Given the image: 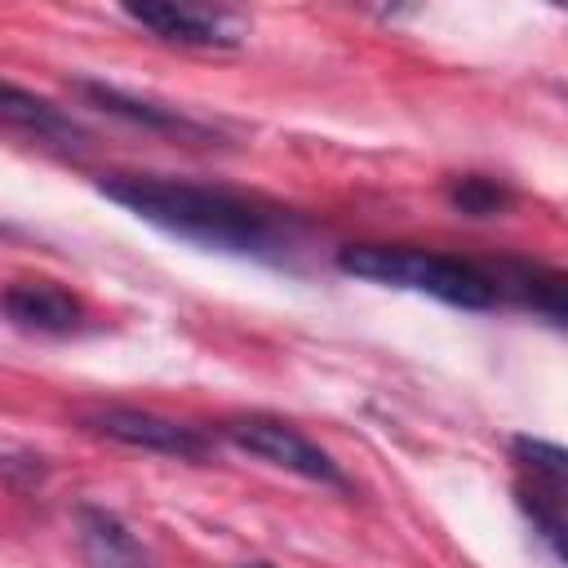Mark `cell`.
Masks as SVG:
<instances>
[{
	"label": "cell",
	"mask_w": 568,
	"mask_h": 568,
	"mask_svg": "<svg viewBox=\"0 0 568 568\" xmlns=\"http://www.w3.org/2000/svg\"><path fill=\"white\" fill-rule=\"evenodd\" d=\"M98 191L111 204L129 209L138 222L213 253L288 266L306 244V226L297 213L226 186L169 173H102Z\"/></svg>",
	"instance_id": "6da1fadb"
},
{
	"label": "cell",
	"mask_w": 568,
	"mask_h": 568,
	"mask_svg": "<svg viewBox=\"0 0 568 568\" xmlns=\"http://www.w3.org/2000/svg\"><path fill=\"white\" fill-rule=\"evenodd\" d=\"M333 262L342 275L386 284V288L426 293L444 306H462V311L497 306V288H493L484 262H470V257H448V253H430L417 244H346V248H337Z\"/></svg>",
	"instance_id": "7a4b0ae2"
},
{
	"label": "cell",
	"mask_w": 568,
	"mask_h": 568,
	"mask_svg": "<svg viewBox=\"0 0 568 568\" xmlns=\"http://www.w3.org/2000/svg\"><path fill=\"white\" fill-rule=\"evenodd\" d=\"M222 439L235 444L240 453L257 457V462H271L297 479H311L320 488H337V493H351V479L346 470L333 462V453H324L306 430H297L293 422L275 417V413H244V417H231L222 422Z\"/></svg>",
	"instance_id": "3957f363"
},
{
	"label": "cell",
	"mask_w": 568,
	"mask_h": 568,
	"mask_svg": "<svg viewBox=\"0 0 568 568\" xmlns=\"http://www.w3.org/2000/svg\"><path fill=\"white\" fill-rule=\"evenodd\" d=\"M84 430L142 448V453H164V457H182V462H200L209 453V435L195 426H182L173 417L160 413H142V408H98L80 417Z\"/></svg>",
	"instance_id": "277c9868"
},
{
	"label": "cell",
	"mask_w": 568,
	"mask_h": 568,
	"mask_svg": "<svg viewBox=\"0 0 568 568\" xmlns=\"http://www.w3.org/2000/svg\"><path fill=\"white\" fill-rule=\"evenodd\" d=\"M133 27L151 31L155 40L186 44V49H235L240 22L226 9H195V4H124L120 9Z\"/></svg>",
	"instance_id": "5b68a950"
},
{
	"label": "cell",
	"mask_w": 568,
	"mask_h": 568,
	"mask_svg": "<svg viewBox=\"0 0 568 568\" xmlns=\"http://www.w3.org/2000/svg\"><path fill=\"white\" fill-rule=\"evenodd\" d=\"M0 311L18 328L44 333V337H67L84 328V302L58 280H13L0 293Z\"/></svg>",
	"instance_id": "8992f818"
},
{
	"label": "cell",
	"mask_w": 568,
	"mask_h": 568,
	"mask_svg": "<svg viewBox=\"0 0 568 568\" xmlns=\"http://www.w3.org/2000/svg\"><path fill=\"white\" fill-rule=\"evenodd\" d=\"M75 89H80L93 106H102L106 115H120V120L142 124V129H151V133H173V138H186V142H209V138H213V129H209L204 120H195V115H186V111H178V106H169V102L138 98V93H124V89L98 84V80H80Z\"/></svg>",
	"instance_id": "52a82bcc"
},
{
	"label": "cell",
	"mask_w": 568,
	"mask_h": 568,
	"mask_svg": "<svg viewBox=\"0 0 568 568\" xmlns=\"http://www.w3.org/2000/svg\"><path fill=\"white\" fill-rule=\"evenodd\" d=\"M75 541L89 568H151L142 541L106 506H75Z\"/></svg>",
	"instance_id": "ba28073f"
},
{
	"label": "cell",
	"mask_w": 568,
	"mask_h": 568,
	"mask_svg": "<svg viewBox=\"0 0 568 568\" xmlns=\"http://www.w3.org/2000/svg\"><path fill=\"white\" fill-rule=\"evenodd\" d=\"M493 288H497V302L501 297H515L519 306L546 315L550 324H564V275L541 266V262H519V257H501L493 266H484Z\"/></svg>",
	"instance_id": "9c48e42d"
},
{
	"label": "cell",
	"mask_w": 568,
	"mask_h": 568,
	"mask_svg": "<svg viewBox=\"0 0 568 568\" xmlns=\"http://www.w3.org/2000/svg\"><path fill=\"white\" fill-rule=\"evenodd\" d=\"M0 129H27V133H40L53 142L84 138L80 124L62 106H53L49 98H40L22 84H9V80H0Z\"/></svg>",
	"instance_id": "30bf717a"
},
{
	"label": "cell",
	"mask_w": 568,
	"mask_h": 568,
	"mask_svg": "<svg viewBox=\"0 0 568 568\" xmlns=\"http://www.w3.org/2000/svg\"><path fill=\"white\" fill-rule=\"evenodd\" d=\"M510 200H515V191L488 173H462L448 182V204L466 217H497L510 209Z\"/></svg>",
	"instance_id": "8fae6325"
},
{
	"label": "cell",
	"mask_w": 568,
	"mask_h": 568,
	"mask_svg": "<svg viewBox=\"0 0 568 568\" xmlns=\"http://www.w3.org/2000/svg\"><path fill=\"white\" fill-rule=\"evenodd\" d=\"M510 457L528 479H546V484H564L568 479V457L559 444L532 439V435H515L510 439Z\"/></svg>",
	"instance_id": "7c38bea8"
},
{
	"label": "cell",
	"mask_w": 568,
	"mask_h": 568,
	"mask_svg": "<svg viewBox=\"0 0 568 568\" xmlns=\"http://www.w3.org/2000/svg\"><path fill=\"white\" fill-rule=\"evenodd\" d=\"M240 568H271V564H262V559H257V564H240Z\"/></svg>",
	"instance_id": "4fadbf2b"
}]
</instances>
